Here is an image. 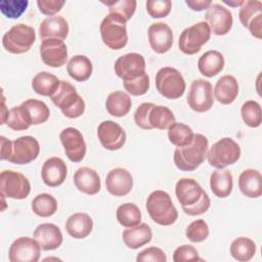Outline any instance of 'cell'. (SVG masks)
<instances>
[{
  "label": "cell",
  "instance_id": "obj_13",
  "mask_svg": "<svg viewBox=\"0 0 262 262\" xmlns=\"http://www.w3.org/2000/svg\"><path fill=\"white\" fill-rule=\"evenodd\" d=\"M116 75L125 81L134 80L142 76L145 72V59L143 55L132 52L120 56L114 66Z\"/></svg>",
  "mask_w": 262,
  "mask_h": 262
},
{
  "label": "cell",
  "instance_id": "obj_30",
  "mask_svg": "<svg viewBox=\"0 0 262 262\" xmlns=\"http://www.w3.org/2000/svg\"><path fill=\"white\" fill-rule=\"evenodd\" d=\"M225 64L224 56L217 50L206 51L198 60V68L202 75L212 78L219 74Z\"/></svg>",
  "mask_w": 262,
  "mask_h": 262
},
{
  "label": "cell",
  "instance_id": "obj_44",
  "mask_svg": "<svg viewBox=\"0 0 262 262\" xmlns=\"http://www.w3.org/2000/svg\"><path fill=\"white\" fill-rule=\"evenodd\" d=\"M5 124L14 131L27 130L31 126L25 116V113L20 104L9 110Z\"/></svg>",
  "mask_w": 262,
  "mask_h": 262
},
{
  "label": "cell",
  "instance_id": "obj_5",
  "mask_svg": "<svg viewBox=\"0 0 262 262\" xmlns=\"http://www.w3.org/2000/svg\"><path fill=\"white\" fill-rule=\"evenodd\" d=\"M126 23L116 13H108L103 17L99 31L104 45L113 50H120L126 46L128 42Z\"/></svg>",
  "mask_w": 262,
  "mask_h": 262
},
{
  "label": "cell",
  "instance_id": "obj_6",
  "mask_svg": "<svg viewBox=\"0 0 262 262\" xmlns=\"http://www.w3.org/2000/svg\"><path fill=\"white\" fill-rule=\"evenodd\" d=\"M36 40L33 27L17 24L12 26L2 37V45L6 51L13 54H21L31 49Z\"/></svg>",
  "mask_w": 262,
  "mask_h": 262
},
{
  "label": "cell",
  "instance_id": "obj_52",
  "mask_svg": "<svg viewBox=\"0 0 262 262\" xmlns=\"http://www.w3.org/2000/svg\"><path fill=\"white\" fill-rule=\"evenodd\" d=\"M185 4L194 11L207 10L208 7L212 4L211 0H185Z\"/></svg>",
  "mask_w": 262,
  "mask_h": 262
},
{
  "label": "cell",
  "instance_id": "obj_12",
  "mask_svg": "<svg viewBox=\"0 0 262 262\" xmlns=\"http://www.w3.org/2000/svg\"><path fill=\"white\" fill-rule=\"evenodd\" d=\"M187 103L196 113L209 111L214 103L211 83L205 79L193 80L187 94Z\"/></svg>",
  "mask_w": 262,
  "mask_h": 262
},
{
  "label": "cell",
  "instance_id": "obj_3",
  "mask_svg": "<svg viewBox=\"0 0 262 262\" xmlns=\"http://www.w3.org/2000/svg\"><path fill=\"white\" fill-rule=\"evenodd\" d=\"M146 211L154 222L162 226L173 224L178 218V212L171 196L164 190L152 191L146 200Z\"/></svg>",
  "mask_w": 262,
  "mask_h": 262
},
{
  "label": "cell",
  "instance_id": "obj_40",
  "mask_svg": "<svg viewBox=\"0 0 262 262\" xmlns=\"http://www.w3.org/2000/svg\"><path fill=\"white\" fill-rule=\"evenodd\" d=\"M118 222L124 227H132L140 223L141 212L133 203H125L118 207L116 212Z\"/></svg>",
  "mask_w": 262,
  "mask_h": 262
},
{
  "label": "cell",
  "instance_id": "obj_33",
  "mask_svg": "<svg viewBox=\"0 0 262 262\" xmlns=\"http://www.w3.org/2000/svg\"><path fill=\"white\" fill-rule=\"evenodd\" d=\"M67 71L69 76L74 80L84 82L90 78L93 71V66L91 60L86 55L78 54L70 58L67 64Z\"/></svg>",
  "mask_w": 262,
  "mask_h": 262
},
{
  "label": "cell",
  "instance_id": "obj_20",
  "mask_svg": "<svg viewBox=\"0 0 262 262\" xmlns=\"http://www.w3.org/2000/svg\"><path fill=\"white\" fill-rule=\"evenodd\" d=\"M148 42L151 49L163 54L170 50L173 45V32L166 23H154L149 26L148 31Z\"/></svg>",
  "mask_w": 262,
  "mask_h": 262
},
{
  "label": "cell",
  "instance_id": "obj_43",
  "mask_svg": "<svg viewBox=\"0 0 262 262\" xmlns=\"http://www.w3.org/2000/svg\"><path fill=\"white\" fill-rule=\"evenodd\" d=\"M209 226L204 219H196L192 221L185 230L186 237L192 243L204 242L209 236Z\"/></svg>",
  "mask_w": 262,
  "mask_h": 262
},
{
  "label": "cell",
  "instance_id": "obj_25",
  "mask_svg": "<svg viewBox=\"0 0 262 262\" xmlns=\"http://www.w3.org/2000/svg\"><path fill=\"white\" fill-rule=\"evenodd\" d=\"M74 183L78 190L90 195L96 194L101 188L98 173L89 167H81L74 173Z\"/></svg>",
  "mask_w": 262,
  "mask_h": 262
},
{
  "label": "cell",
  "instance_id": "obj_53",
  "mask_svg": "<svg viewBox=\"0 0 262 262\" xmlns=\"http://www.w3.org/2000/svg\"><path fill=\"white\" fill-rule=\"evenodd\" d=\"M223 2L229 6H232V7H237V6H242V4L244 3L243 0H223Z\"/></svg>",
  "mask_w": 262,
  "mask_h": 262
},
{
  "label": "cell",
  "instance_id": "obj_4",
  "mask_svg": "<svg viewBox=\"0 0 262 262\" xmlns=\"http://www.w3.org/2000/svg\"><path fill=\"white\" fill-rule=\"evenodd\" d=\"M50 98L67 118L76 119L85 112V101L68 81L61 80L57 90Z\"/></svg>",
  "mask_w": 262,
  "mask_h": 262
},
{
  "label": "cell",
  "instance_id": "obj_35",
  "mask_svg": "<svg viewBox=\"0 0 262 262\" xmlns=\"http://www.w3.org/2000/svg\"><path fill=\"white\" fill-rule=\"evenodd\" d=\"M60 80L53 74L48 72H39L32 79L33 90L42 96L51 97L57 90Z\"/></svg>",
  "mask_w": 262,
  "mask_h": 262
},
{
  "label": "cell",
  "instance_id": "obj_21",
  "mask_svg": "<svg viewBox=\"0 0 262 262\" xmlns=\"http://www.w3.org/2000/svg\"><path fill=\"white\" fill-rule=\"evenodd\" d=\"M106 190L115 196H124L128 194L133 187V178L131 173L124 168H115L111 170L105 178Z\"/></svg>",
  "mask_w": 262,
  "mask_h": 262
},
{
  "label": "cell",
  "instance_id": "obj_11",
  "mask_svg": "<svg viewBox=\"0 0 262 262\" xmlns=\"http://www.w3.org/2000/svg\"><path fill=\"white\" fill-rule=\"evenodd\" d=\"M40 144L33 136H20L10 142L7 161L17 165H26L37 159Z\"/></svg>",
  "mask_w": 262,
  "mask_h": 262
},
{
  "label": "cell",
  "instance_id": "obj_9",
  "mask_svg": "<svg viewBox=\"0 0 262 262\" xmlns=\"http://www.w3.org/2000/svg\"><path fill=\"white\" fill-rule=\"evenodd\" d=\"M211 34V30L206 21L196 23L184 29L180 34L178 41L179 49L187 55L195 54L209 41Z\"/></svg>",
  "mask_w": 262,
  "mask_h": 262
},
{
  "label": "cell",
  "instance_id": "obj_32",
  "mask_svg": "<svg viewBox=\"0 0 262 262\" xmlns=\"http://www.w3.org/2000/svg\"><path fill=\"white\" fill-rule=\"evenodd\" d=\"M20 105L31 125H40L49 119V107L41 100L30 98L25 100Z\"/></svg>",
  "mask_w": 262,
  "mask_h": 262
},
{
  "label": "cell",
  "instance_id": "obj_45",
  "mask_svg": "<svg viewBox=\"0 0 262 262\" xmlns=\"http://www.w3.org/2000/svg\"><path fill=\"white\" fill-rule=\"evenodd\" d=\"M27 0H1L0 10L7 18H18L27 9Z\"/></svg>",
  "mask_w": 262,
  "mask_h": 262
},
{
  "label": "cell",
  "instance_id": "obj_27",
  "mask_svg": "<svg viewBox=\"0 0 262 262\" xmlns=\"http://www.w3.org/2000/svg\"><path fill=\"white\" fill-rule=\"evenodd\" d=\"M238 187L248 198L256 199L262 194V176L258 170L247 169L238 177Z\"/></svg>",
  "mask_w": 262,
  "mask_h": 262
},
{
  "label": "cell",
  "instance_id": "obj_14",
  "mask_svg": "<svg viewBox=\"0 0 262 262\" xmlns=\"http://www.w3.org/2000/svg\"><path fill=\"white\" fill-rule=\"evenodd\" d=\"M238 17L242 25L248 28L252 36L262 38V2L259 0H247L242 4Z\"/></svg>",
  "mask_w": 262,
  "mask_h": 262
},
{
  "label": "cell",
  "instance_id": "obj_31",
  "mask_svg": "<svg viewBox=\"0 0 262 262\" xmlns=\"http://www.w3.org/2000/svg\"><path fill=\"white\" fill-rule=\"evenodd\" d=\"M210 187L216 196L220 199L227 198L233 187L232 174L228 170L222 169L213 171L210 176Z\"/></svg>",
  "mask_w": 262,
  "mask_h": 262
},
{
  "label": "cell",
  "instance_id": "obj_10",
  "mask_svg": "<svg viewBox=\"0 0 262 262\" xmlns=\"http://www.w3.org/2000/svg\"><path fill=\"white\" fill-rule=\"evenodd\" d=\"M1 194L14 200L26 199L31 191L29 179L19 172L4 170L0 174Z\"/></svg>",
  "mask_w": 262,
  "mask_h": 262
},
{
  "label": "cell",
  "instance_id": "obj_29",
  "mask_svg": "<svg viewBox=\"0 0 262 262\" xmlns=\"http://www.w3.org/2000/svg\"><path fill=\"white\" fill-rule=\"evenodd\" d=\"M238 94V83L231 75H224L218 79L214 87V96L222 104L233 102Z\"/></svg>",
  "mask_w": 262,
  "mask_h": 262
},
{
  "label": "cell",
  "instance_id": "obj_37",
  "mask_svg": "<svg viewBox=\"0 0 262 262\" xmlns=\"http://www.w3.org/2000/svg\"><path fill=\"white\" fill-rule=\"evenodd\" d=\"M148 123L152 129L165 130L175 123V116L169 107L155 104L149 112Z\"/></svg>",
  "mask_w": 262,
  "mask_h": 262
},
{
  "label": "cell",
  "instance_id": "obj_26",
  "mask_svg": "<svg viewBox=\"0 0 262 262\" xmlns=\"http://www.w3.org/2000/svg\"><path fill=\"white\" fill-rule=\"evenodd\" d=\"M93 228L92 218L82 212L74 213L71 215L66 222L67 232L76 239H81L87 237Z\"/></svg>",
  "mask_w": 262,
  "mask_h": 262
},
{
  "label": "cell",
  "instance_id": "obj_34",
  "mask_svg": "<svg viewBox=\"0 0 262 262\" xmlns=\"http://www.w3.org/2000/svg\"><path fill=\"white\" fill-rule=\"evenodd\" d=\"M130 96L123 91H114L108 94L105 100V107L110 115L121 118L126 116L131 108Z\"/></svg>",
  "mask_w": 262,
  "mask_h": 262
},
{
  "label": "cell",
  "instance_id": "obj_28",
  "mask_svg": "<svg viewBox=\"0 0 262 262\" xmlns=\"http://www.w3.org/2000/svg\"><path fill=\"white\" fill-rule=\"evenodd\" d=\"M123 242L129 249H138L151 241L152 232L149 225L139 223L132 227H127L122 234Z\"/></svg>",
  "mask_w": 262,
  "mask_h": 262
},
{
  "label": "cell",
  "instance_id": "obj_39",
  "mask_svg": "<svg viewBox=\"0 0 262 262\" xmlns=\"http://www.w3.org/2000/svg\"><path fill=\"white\" fill-rule=\"evenodd\" d=\"M32 210L39 217H50L57 210V202L49 193H39L32 201Z\"/></svg>",
  "mask_w": 262,
  "mask_h": 262
},
{
  "label": "cell",
  "instance_id": "obj_36",
  "mask_svg": "<svg viewBox=\"0 0 262 262\" xmlns=\"http://www.w3.org/2000/svg\"><path fill=\"white\" fill-rule=\"evenodd\" d=\"M256 253V244L253 239L239 236L232 241L230 245V254L231 256L241 262L250 261Z\"/></svg>",
  "mask_w": 262,
  "mask_h": 262
},
{
  "label": "cell",
  "instance_id": "obj_24",
  "mask_svg": "<svg viewBox=\"0 0 262 262\" xmlns=\"http://www.w3.org/2000/svg\"><path fill=\"white\" fill-rule=\"evenodd\" d=\"M69 24L67 19L60 15L48 16L43 19L39 26V35L43 40L58 39L64 40L69 34Z\"/></svg>",
  "mask_w": 262,
  "mask_h": 262
},
{
  "label": "cell",
  "instance_id": "obj_41",
  "mask_svg": "<svg viewBox=\"0 0 262 262\" xmlns=\"http://www.w3.org/2000/svg\"><path fill=\"white\" fill-rule=\"evenodd\" d=\"M242 119L246 125L251 128H257L261 125L262 115L261 106L255 100H247L243 103L241 108Z\"/></svg>",
  "mask_w": 262,
  "mask_h": 262
},
{
  "label": "cell",
  "instance_id": "obj_49",
  "mask_svg": "<svg viewBox=\"0 0 262 262\" xmlns=\"http://www.w3.org/2000/svg\"><path fill=\"white\" fill-rule=\"evenodd\" d=\"M154 105L155 103L151 102H143L136 108L134 113V122L139 128L144 130L152 129L148 123V115Z\"/></svg>",
  "mask_w": 262,
  "mask_h": 262
},
{
  "label": "cell",
  "instance_id": "obj_50",
  "mask_svg": "<svg viewBox=\"0 0 262 262\" xmlns=\"http://www.w3.org/2000/svg\"><path fill=\"white\" fill-rule=\"evenodd\" d=\"M137 262L152 261V262H166L167 257L164 251L158 247H149L138 253L136 257Z\"/></svg>",
  "mask_w": 262,
  "mask_h": 262
},
{
  "label": "cell",
  "instance_id": "obj_38",
  "mask_svg": "<svg viewBox=\"0 0 262 262\" xmlns=\"http://www.w3.org/2000/svg\"><path fill=\"white\" fill-rule=\"evenodd\" d=\"M194 133L192 129L183 123H173L168 128V138L169 141L175 146H185L191 143Z\"/></svg>",
  "mask_w": 262,
  "mask_h": 262
},
{
  "label": "cell",
  "instance_id": "obj_46",
  "mask_svg": "<svg viewBox=\"0 0 262 262\" xmlns=\"http://www.w3.org/2000/svg\"><path fill=\"white\" fill-rule=\"evenodd\" d=\"M123 86L125 90L131 95H134V96L143 95L149 89V77L146 73H144L142 76L134 80L123 82Z\"/></svg>",
  "mask_w": 262,
  "mask_h": 262
},
{
  "label": "cell",
  "instance_id": "obj_8",
  "mask_svg": "<svg viewBox=\"0 0 262 262\" xmlns=\"http://www.w3.org/2000/svg\"><path fill=\"white\" fill-rule=\"evenodd\" d=\"M185 81L181 73L172 67H164L156 74V87L168 99H177L185 91Z\"/></svg>",
  "mask_w": 262,
  "mask_h": 262
},
{
  "label": "cell",
  "instance_id": "obj_17",
  "mask_svg": "<svg viewBox=\"0 0 262 262\" xmlns=\"http://www.w3.org/2000/svg\"><path fill=\"white\" fill-rule=\"evenodd\" d=\"M41 248L35 238L20 236L10 246L8 259L10 262H37L40 258Z\"/></svg>",
  "mask_w": 262,
  "mask_h": 262
},
{
  "label": "cell",
  "instance_id": "obj_7",
  "mask_svg": "<svg viewBox=\"0 0 262 262\" xmlns=\"http://www.w3.org/2000/svg\"><path fill=\"white\" fill-rule=\"evenodd\" d=\"M241 157V147L232 138L223 137L215 142L207 152V159L212 167L223 169L233 165Z\"/></svg>",
  "mask_w": 262,
  "mask_h": 262
},
{
  "label": "cell",
  "instance_id": "obj_42",
  "mask_svg": "<svg viewBox=\"0 0 262 262\" xmlns=\"http://www.w3.org/2000/svg\"><path fill=\"white\" fill-rule=\"evenodd\" d=\"M108 7L110 13H116L128 21L136 10L137 2L135 0H110L101 1Z\"/></svg>",
  "mask_w": 262,
  "mask_h": 262
},
{
  "label": "cell",
  "instance_id": "obj_22",
  "mask_svg": "<svg viewBox=\"0 0 262 262\" xmlns=\"http://www.w3.org/2000/svg\"><path fill=\"white\" fill-rule=\"evenodd\" d=\"M67 165L57 157L46 160L41 169V177L43 182L49 187H56L63 183L67 177Z\"/></svg>",
  "mask_w": 262,
  "mask_h": 262
},
{
  "label": "cell",
  "instance_id": "obj_23",
  "mask_svg": "<svg viewBox=\"0 0 262 262\" xmlns=\"http://www.w3.org/2000/svg\"><path fill=\"white\" fill-rule=\"evenodd\" d=\"M41 250L52 251L62 244V233L59 227L53 223H42L38 225L33 234Z\"/></svg>",
  "mask_w": 262,
  "mask_h": 262
},
{
  "label": "cell",
  "instance_id": "obj_15",
  "mask_svg": "<svg viewBox=\"0 0 262 262\" xmlns=\"http://www.w3.org/2000/svg\"><path fill=\"white\" fill-rule=\"evenodd\" d=\"M204 17L211 30V33L216 36H224L232 28V13L229 11V9L221 4H211L208 7Z\"/></svg>",
  "mask_w": 262,
  "mask_h": 262
},
{
  "label": "cell",
  "instance_id": "obj_18",
  "mask_svg": "<svg viewBox=\"0 0 262 262\" xmlns=\"http://www.w3.org/2000/svg\"><path fill=\"white\" fill-rule=\"evenodd\" d=\"M97 136L100 144L108 150H118L126 142L124 129L118 123L111 120L103 121L98 125Z\"/></svg>",
  "mask_w": 262,
  "mask_h": 262
},
{
  "label": "cell",
  "instance_id": "obj_16",
  "mask_svg": "<svg viewBox=\"0 0 262 262\" xmlns=\"http://www.w3.org/2000/svg\"><path fill=\"white\" fill-rule=\"evenodd\" d=\"M60 142L70 161L81 162L86 155V143L82 133L74 127H68L59 133Z\"/></svg>",
  "mask_w": 262,
  "mask_h": 262
},
{
  "label": "cell",
  "instance_id": "obj_51",
  "mask_svg": "<svg viewBox=\"0 0 262 262\" xmlns=\"http://www.w3.org/2000/svg\"><path fill=\"white\" fill-rule=\"evenodd\" d=\"M64 1L60 0H38L37 5L41 13L49 16H54L57 12H59L64 5Z\"/></svg>",
  "mask_w": 262,
  "mask_h": 262
},
{
  "label": "cell",
  "instance_id": "obj_1",
  "mask_svg": "<svg viewBox=\"0 0 262 262\" xmlns=\"http://www.w3.org/2000/svg\"><path fill=\"white\" fill-rule=\"evenodd\" d=\"M176 198L183 212L189 216H196L208 211L211 205L208 193L196 180L181 178L175 186Z\"/></svg>",
  "mask_w": 262,
  "mask_h": 262
},
{
  "label": "cell",
  "instance_id": "obj_19",
  "mask_svg": "<svg viewBox=\"0 0 262 262\" xmlns=\"http://www.w3.org/2000/svg\"><path fill=\"white\" fill-rule=\"evenodd\" d=\"M42 61L51 68H59L68 60V48L62 40L46 39L40 45Z\"/></svg>",
  "mask_w": 262,
  "mask_h": 262
},
{
  "label": "cell",
  "instance_id": "obj_2",
  "mask_svg": "<svg viewBox=\"0 0 262 262\" xmlns=\"http://www.w3.org/2000/svg\"><path fill=\"white\" fill-rule=\"evenodd\" d=\"M208 149V138L203 134L196 133L193 135L191 143L176 147L173 157L174 164L181 171H193L205 161Z\"/></svg>",
  "mask_w": 262,
  "mask_h": 262
},
{
  "label": "cell",
  "instance_id": "obj_47",
  "mask_svg": "<svg viewBox=\"0 0 262 262\" xmlns=\"http://www.w3.org/2000/svg\"><path fill=\"white\" fill-rule=\"evenodd\" d=\"M147 13L154 18L166 17L172 8L170 0H148L145 3Z\"/></svg>",
  "mask_w": 262,
  "mask_h": 262
},
{
  "label": "cell",
  "instance_id": "obj_48",
  "mask_svg": "<svg viewBox=\"0 0 262 262\" xmlns=\"http://www.w3.org/2000/svg\"><path fill=\"white\" fill-rule=\"evenodd\" d=\"M203 261L202 258L199 257V253L196 249L191 245H182L178 247L173 253V261L174 262H184V261Z\"/></svg>",
  "mask_w": 262,
  "mask_h": 262
}]
</instances>
